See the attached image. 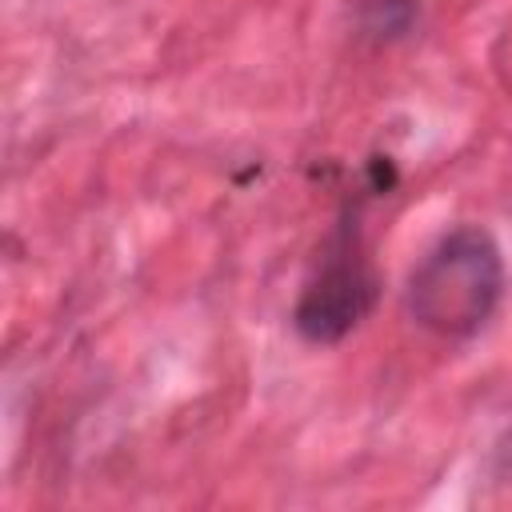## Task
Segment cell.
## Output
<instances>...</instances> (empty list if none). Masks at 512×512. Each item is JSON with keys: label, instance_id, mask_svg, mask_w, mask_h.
<instances>
[{"label": "cell", "instance_id": "1", "mask_svg": "<svg viewBox=\"0 0 512 512\" xmlns=\"http://www.w3.org/2000/svg\"><path fill=\"white\" fill-rule=\"evenodd\" d=\"M504 260L484 228L448 232L408 280V312L440 336H472L496 308Z\"/></svg>", "mask_w": 512, "mask_h": 512}, {"label": "cell", "instance_id": "2", "mask_svg": "<svg viewBox=\"0 0 512 512\" xmlns=\"http://www.w3.org/2000/svg\"><path fill=\"white\" fill-rule=\"evenodd\" d=\"M372 296H376V284H372L368 268L356 264V260H336L304 292V300L296 308V328L308 340H320V344L340 340L372 308Z\"/></svg>", "mask_w": 512, "mask_h": 512}]
</instances>
